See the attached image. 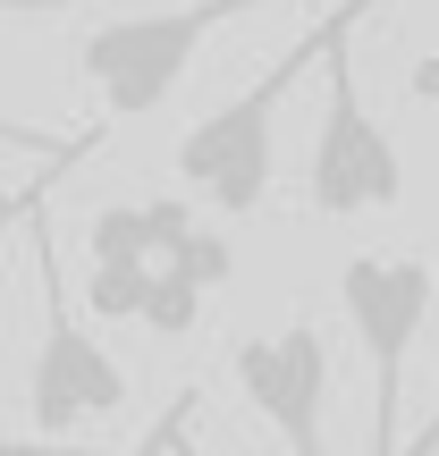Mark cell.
Masks as SVG:
<instances>
[{
    "label": "cell",
    "mask_w": 439,
    "mask_h": 456,
    "mask_svg": "<svg viewBox=\"0 0 439 456\" xmlns=\"http://www.w3.org/2000/svg\"><path fill=\"white\" fill-rule=\"evenodd\" d=\"M372 9V0H346V9H329L321 26L305 34V43H288L271 68H262L254 85H245L237 102H220V110H203L195 127L178 135V178L195 186L212 212L228 220H245V212H262V195H271V110L296 94V77H305L313 60H321L338 34H355V17Z\"/></svg>",
    "instance_id": "6da1fadb"
},
{
    "label": "cell",
    "mask_w": 439,
    "mask_h": 456,
    "mask_svg": "<svg viewBox=\"0 0 439 456\" xmlns=\"http://www.w3.org/2000/svg\"><path fill=\"white\" fill-rule=\"evenodd\" d=\"M237 9H254V0H178V9L110 17V26H93L77 43V77L102 94L110 127H118V118H152L169 94H178L186 60H195Z\"/></svg>",
    "instance_id": "7a4b0ae2"
},
{
    "label": "cell",
    "mask_w": 439,
    "mask_h": 456,
    "mask_svg": "<svg viewBox=\"0 0 439 456\" xmlns=\"http://www.w3.org/2000/svg\"><path fill=\"white\" fill-rule=\"evenodd\" d=\"M431 296L439 279L423 254H346L338 271V305L372 355V448H397V431H406V355L423 338Z\"/></svg>",
    "instance_id": "3957f363"
},
{
    "label": "cell",
    "mask_w": 439,
    "mask_h": 456,
    "mask_svg": "<svg viewBox=\"0 0 439 456\" xmlns=\"http://www.w3.org/2000/svg\"><path fill=\"white\" fill-rule=\"evenodd\" d=\"M34 271H43V288H51V313H43V346H34V372H26V414H34V431H43V440H68V431L110 423V414L127 406V372H118L110 346H102L93 330L68 313L60 262H51L43 220H34Z\"/></svg>",
    "instance_id": "277c9868"
},
{
    "label": "cell",
    "mask_w": 439,
    "mask_h": 456,
    "mask_svg": "<svg viewBox=\"0 0 439 456\" xmlns=\"http://www.w3.org/2000/svg\"><path fill=\"white\" fill-rule=\"evenodd\" d=\"M397 195H406V161H397L389 127L363 110L346 51H329V102H321V135H313V212L355 220V212H389Z\"/></svg>",
    "instance_id": "5b68a950"
},
{
    "label": "cell",
    "mask_w": 439,
    "mask_h": 456,
    "mask_svg": "<svg viewBox=\"0 0 439 456\" xmlns=\"http://www.w3.org/2000/svg\"><path fill=\"white\" fill-rule=\"evenodd\" d=\"M228 372H237L245 406H254L288 448H305V456L321 448V414H329V338H321L313 322H288V330H271V338H237Z\"/></svg>",
    "instance_id": "8992f818"
},
{
    "label": "cell",
    "mask_w": 439,
    "mask_h": 456,
    "mask_svg": "<svg viewBox=\"0 0 439 456\" xmlns=\"http://www.w3.org/2000/svg\"><path fill=\"white\" fill-rule=\"evenodd\" d=\"M186 228H195V212H186L178 195H161V203H110V212L93 220V237H85V254H93V262H169Z\"/></svg>",
    "instance_id": "52a82bcc"
},
{
    "label": "cell",
    "mask_w": 439,
    "mask_h": 456,
    "mask_svg": "<svg viewBox=\"0 0 439 456\" xmlns=\"http://www.w3.org/2000/svg\"><path fill=\"white\" fill-rule=\"evenodd\" d=\"M152 271H161V262H93V271H85V313H93V322H144Z\"/></svg>",
    "instance_id": "ba28073f"
},
{
    "label": "cell",
    "mask_w": 439,
    "mask_h": 456,
    "mask_svg": "<svg viewBox=\"0 0 439 456\" xmlns=\"http://www.w3.org/2000/svg\"><path fill=\"white\" fill-rule=\"evenodd\" d=\"M203 279L186 271V262H161V271H152V305H144V330H161V338H186V330H195V313H203Z\"/></svg>",
    "instance_id": "9c48e42d"
},
{
    "label": "cell",
    "mask_w": 439,
    "mask_h": 456,
    "mask_svg": "<svg viewBox=\"0 0 439 456\" xmlns=\"http://www.w3.org/2000/svg\"><path fill=\"white\" fill-rule=\"evenodd\" d=\"M169 262H186V271H195L203 288H228V271H237V262H228V237H220V228H186Z\"/></svg>",
    "instance_id": "30bf717a"
},
{
    "label": "cell",
    "mask_w": 439,
    "mask_h": 456,
    "mask_svg": "<svg viewBox=\"0 0 439 456\" xmlns=\"http://www.w3.org/2000/svg\"><path fill=\"white\" fill-rule=\"evenodd\" d=\"M51 9H77V0H9V17H51Z\"/></svg>",
    "instance_id": "8fae6325"
},
{
    "label": "cell",
    "mask_w": 439,
    "mask_h": 456,
    "mask_svg": "<svg viewBox=\"0 0 439 456\" xmlns=\"http://www.w3.org/2000/svg\"><path fill=\"white\" fill-rule=\"evenodd\" d=\"M423 448H439V423H431V431H423Z\"/></svg>",
    "instance_id": "7c38bea8"
}]
</instances>
